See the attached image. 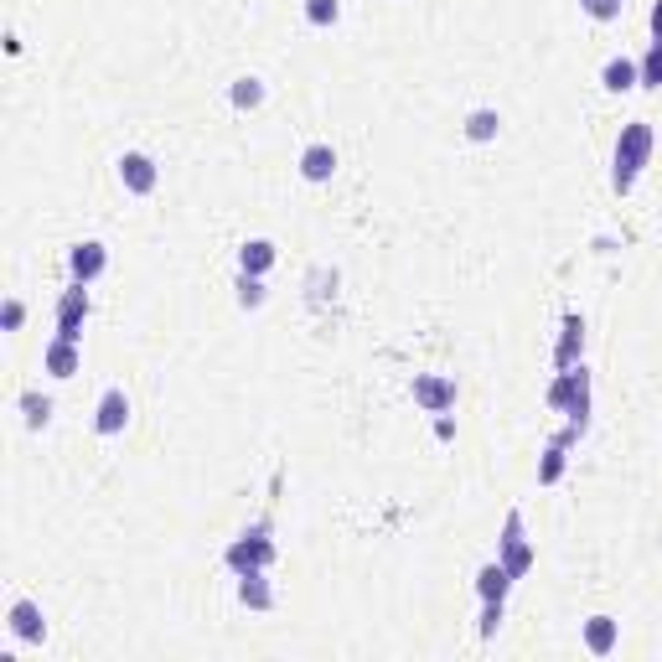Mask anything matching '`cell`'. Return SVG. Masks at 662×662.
<instances>
[{
	"mask_svg": "<svg viewBox=\"0 0 662 662\" xmlns=\"http://www.w3.org/2000/svg\"><path fill=\"white\" fill-rule=\"evenodd\" d=\"M652 145H657V135H652L647 119H631V125H621V140H616V171H611V187H616L621 197L637 187L642 166L652 161Z\"/></svg>",
	"mask_w": 662,
	"mask_h": 662,
	"instance_id": "1",
	"label": "cell"
},
{
	"mask_svg": "<svg viewBox=\"0 0 662 662\" xmlns=\"http://www.w3.org/2000/svg\"><path fill=\"white\" fill-rule=\"evenodd\" d=\"M275 564V538H269V523H254L244 528L228 544V569L233 575H249V569H269Z\"/></svg>",
	"mask_w": 662,
	"mask_h": 662,
	"instance_id": "2",
	"label": "cell"
},
{
	"mask_svg": "<svg viewBox=\"0 0 662 662\" xmlns=\"http://www.w3.org/2000/svg\"><path fill=\"white\" fill-rule=\"evenodd\" d=\"M497 559L507 564V575L513 580H523L528 569H533V544H528V533H523V513L513 507V513H507V523H502V538H497Z\"/></svg>",
	"mask_w": 662,
	"mask_h": 662,
	"instance_id": "3",
	"label": "cell"
},
{
	"mask_svg": "<svg viewBox=\"0 0 662 662\" xmlns=\"http://www.w3.org/2000/svg\"><path fill=\"white\" fill-rule=\"evenodd\" d=\"M83 321H88V285H68L57 300V337L63 342H83Z\"/></svg>",
	"mask_w": 662,
	"mask_h": 662,
	"instance_id": "4",
	"label": "cell"
},
{
	"mask_svg": "<svg viewBox=\"0 0 662 662\" xmlns=\"http://www.w3.org/2000/svg\"><path fill=\"white\" fill-rule=\"evenodd\" d=\"M156 182H161V171H156V161H150L145 150H125V156H119V187H125V192L150 197Z\"/></svg>",
	"mask_w": 662,
	"mask_h": 662,
	"instance_id": "5",
	"label": "cell"
},
{
	"mask_svg": "<svg viewBox=\"0 0 662 662\" xmlns=\"http://www.w3.org/2000/svg\"><path fill=\"white\" fill-rule=\"evenodd\" d=\"M104 269H109V249L99 244V238H83V244L68 249V275H73L78 285H94Z\"/></svg>",
	"mask_w": 662,
	"mask_h": 662,
	"instance_id": "6",
	"label": "cell"
},
{
	"mask_svg": "<svg viewBox=\"0 0 662 662\" xmlns=\"http://www.w3.org/2000/svg\"><path fill=\"white\" fill-rule=\"evenodd\" d=\"M414 404L430 409V414H445L450 404H456V378H445V373H419V378H414Z\"/></svg>",
	"mask_w": 662,
	"mask_h": 662,
	"instance_id": "7",
	"label": "cell"
},
{
	"mask_svg": "<svg viewBox=\"0 0 662 662\" xmlns=\"http://www.w3.org/2000/svg\"><path fill=\"white\" fill-rule=\"evenodd\" d=\"M125 425H130V394L125 388H104V399L94 409V430L99 435H119Z\"/></svg>",
	"mask_w": 662,
	"mask_h": 662,
	"instance_id": "8",
	"label": "cell"
},
{
	"mask_svg": "<svg viewBox=\"0 0 662 662\" xmlns=\"http://www.w3.org/2000/svg\"><path fill=\"white\" fill-rule=\"evenodd\" d=\"M300 176H306V182H331V176H337V150H331L326 140L306 145L300 150Z\"/></svg>",
	"mask_w": 662,
	"mask_h": 662,
	"instance_id": "9",
	"label": "cell"
},
{
	"mask_svg": "<svg viewBox=\"0 0 662 662\" xmlns=\"http://www.w3.org/2000/svg\"><path fill=\"white\" fill-rule=\"evenodd\" d=\"M42 368H47L52 378H73V373L83 368V352H78V342L52 337V342H47V352H42Z\"/></svg>",
	"mask_w": 662,
	"mask_h": 662,
	"instance_id": "10",
	"label": "cell"
},
{
	"mask_svg": "<svg viewBox=\"0 0 662 662\" xmlns=\"http://www.w3.org/2000/svg\"><path fill=\"white\" fill-rule=\"evenodd\" d=\"M580 352H585V321H580V316H564L559 347H554V368H575Z\"/></svg>",
	"mask_w": 662,
	"mask_h": 662,
	"instance_id": "11",
	"label": "cell"
},
{
	"mask_svg": "<svg viewBox=\"0 0 662 662\" xmlns=\"http://www.w3.org/2000/svg\"><path fill=\"white\" fill-rule=\"evenodd\" d=\"M11 631H16L21 642H42L47 637V621H42L37 600H11Z\"/></svg>",
	"mask_w": 662,
	"mask_h": 662,
	"instance_id": "12",
	"label": "cell"
},
{
	"mask_svg": "<svg viewBox=\"0 0 662 662\" xmlns=\"http://www.w3.org/2000/svg\"><path fill=\"white\" fill-rule=\"evenodd\" d=\"M616 642H621V621H616V616H590V621H585V647H590L595 657H611Z\"/></svg>",
	"mask_w": 662,
	"mask_h": 662,
	"instance_id": "13",
	"label": "cell"
},
{
	"mask_svg": "<svg viewBox=\"0 0 662 662\" xmlns=\"http://www.w3.org/2000/svg\"><path fill=\"white\" fill-rule=\"evenodd\" d=\"M600 83H606L611 94H631V88H642V63H631V57H611V63L600 68Z\"/></svg>",
	"mask_w": 662,
	"mask_h": 662,
	"instance_id": "14",
	"label": "cell"
},
{
	"mask_svg": "<svg viewBox=\"0 0 662 662\" xmlns=\"http://www.w3.org/2000/svg\"><path fill=\"white\" fill-rule=\"evenodd\" d=\"M269 269H275V244H269V238H249L244 249H238V275H269Z\"/></svg>",
	"mask_w": 662,
	"mask_h": 662,
	"instance_id": "15",
	"label": "cell"
},
{
	"mask_svg": "<svg viewBox=\"0 0 662 662\" xmlns=\"http://www.w3.org/2000/svg\"><path fill=\"white\" fill-rule=\"evenodd\" d=\"M507 590H513V575H507L502 559H492V564L476 569V595L481 600H507Z\"/></svg>",
	"mask_w": 662,
	"mask_h": 662,
	"instance_id": "16",
	"label": "cell"
},
{
	"mask_svg": "<svg viewBox=\"0 0 662 662\" xmlns=\"http://www.w3.org/2000/svg\"><path fill=\"white\" fill-rule=\"evenodd\" d=\"M238 600H244L249 611H269V606H275V590H269L264 569H249V575H238Z\"/></svg>",
	"mask_w": 662,
	"mask_h": 662,
	"instance_id": "17",
	"label": "cell"
},
{
	"mask_svg": "<svg viewBox=\"0 0 662 662\" xmlns=\"http://www.w3.org/2000/svg\"><path fill=\"white\" fill-rule=\"evenodd\" d=\"M497 130H502V114L497 109H471L466 114V140L487 145V140H497Z\"/></svg>",
	"mask_w": 662,
	"mask_h": 662,
	"instance_id": "18",
	"label": "cell"
},
{
	"mask_svg": "<svg viewBox=\"0 0 662 662\" xmlns=\"http://www.w3.org/2000/svg\"><path fill=\"white\" fill-rule=\"evenodd\" d=\"M21 414H26V430H47L52 399H42V394H21Z\"/></svg>",
	"mask_w": 662,
	"mask_h": 662,
	"instance_id": "19",
	"label": "cell"
},
{
	"mask_svg": "<svg viewBox=\"0 0 662 662\" xmlns=\"http://www.w3.org/2000/svg\"><path fill=\"white\" fill-rule=\"evenodd\" d=\"M228 99H233V109H259L264 104V83L259 78H238Z\"/></svg>",
	"mask_w": 662,
	"mask_h": 662,
	"instance_id": "20",
	"label": "cell"
},
{
	"mask_svg": "<svg viewBox=\"0 0 662 662\" xmlns=\"http://www.w3.org/2000/svg\"><path fill=\"white\" fill-rule=\"evenodd\" d=\"M564 450H569L564 440H554V445L544 450V466H538V481H544V487H554V481L564 476Z\"/></svg>",
	"mask_w": 662,
	"mask_h": 662,
	"instance_id": "21",
	"label": "cell"
},
{
	"mask_svg": "<svg viewBox=\"0 0 662 662\" xmlns=\"http://www.w3.org/2000/svg\"><path fill=\"white\" fill-rule=\"evenodd\" d=\"M264 280L259 275H238V306H244V311H259L264 306Z\"/></svg>",
	"mask_w": 662,
	"mask_h": 662,
	"instance_id": "22",
	"label": "cell"
},
{
	"mask_svg": "<svg viewBox=\"0 0 662 662\" xmlns=\"http://www.w3.org/2000/svg\"><path fill=\"white\" fill-rule=\"evenodd\" d=\"M342 16V0H306V21L311 26H337Z\"/></svg>",
	"mask_w": 662,
	"mask_h": 662,
	"instance_id": "23",
	"label": "cell"
},
{
	"mask_svg": "<svg viewBox=\"0 0 662 662\" xmlns=\"http://www.w3.org/2000/svg\"><path fill=\"white\" fill-rule=\"evenodd\" d=\"M642 88H662V42H652L642 57Z\"/></svg>",
	"mask_w": 662,
	"mask_h": 662,
	"instance_id": "24",
	"label": "cell"
},
{
	"mask_svg": "<svg viewBox=\"0 0 662 662\" xmlns=\"http://www.w3.org/2000/svg\"><path fill=\"white\" fill-rule=\"evenodd\" d=\"M621 6H626V0H580V11H585V16H595V21H616V16H621Z\"/></svg>",
	"mask_w": 662,
	"mask_h": 662,
	"instance_id": "25",
	"label": "cell"
},
{
	"mask_svg": "<svg viewBox=\"0 0 662 662\" xmlns=\"http://www.w3.org/2000/svg\"><path fill=\"white\" fill-rule=\"evenodd\" d=\"M502 626V600H481V637H497Z\"/></svg>",
	"mask_w": 662,
	"mask_h": 662,
	"instance_id": "26",
	"label": "cell"
},
{
	"mask_svg": "<svg viewBox=\"0 0 662 662\" xmlns=\"http://www.w3.org/2000/svg\"><path fill=\"white\" fill-rule=\"evenodd\" d=\"M21 321H26V306H21V300H6V306H0V326L21 331Z\"/></svg>",
	"mask_w": 662,
	"mask_h": 662,
	"instance_id": "27",
	"label": "cell"
},
{
	"mask_svg": "<svg viewBox=\"0 0 662 662\" xmlns=\"http://www.w3.org/2000/svg\"><path fill=\"white\" fill-rule=\"evenodd\" d=\"M435 435H440V440H456V419L440 414V419H435Z\"/></svg>",
	"mask_w": 662,
	"mask_h": 662,
	"instance_id": "28",
	"label": "cell"
},
{
	"mask_svg": "<svg viewBox=\"0 0 662 662\" xmlns=\"http://www.w3.org/2000/svg\"><path fill=\"white\" fill-rule=\"evenodd\" d=\"M652 37L662 42V0H657V6H652Z\"/></svg>",
	"mask_w": 662,
	"mask_h": 662,
	"instance_id": "29",
	"label": "cell"
}]
</instances>
